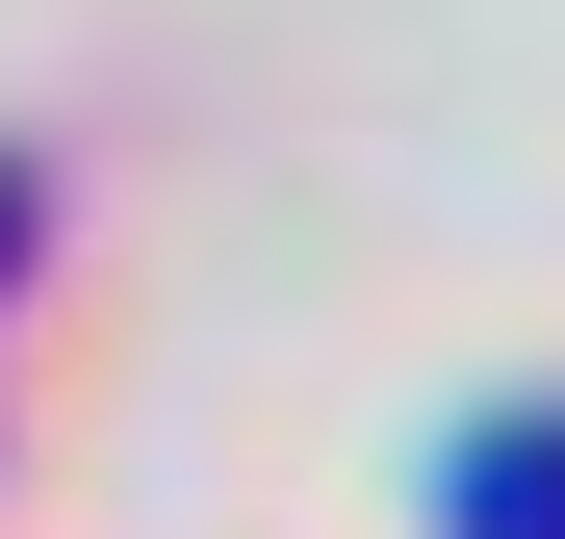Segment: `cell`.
I'll return each mask as SVG.
<instances>
[{
    "label": "cell",
    "mask_w": 565,
    "mask_h": 539,
    "mask_svg": "<svg viewBox=\"0 0 565 539\" xmlns=\"http://www.w3.org/2000/svg\"><path fill=\"white\" fill-rule=\"evenodd\" d=\"M462 539H565V411H489V436H462Z\"/></svg>",
    "instance_id": "cell-1"
}]
</instances>
